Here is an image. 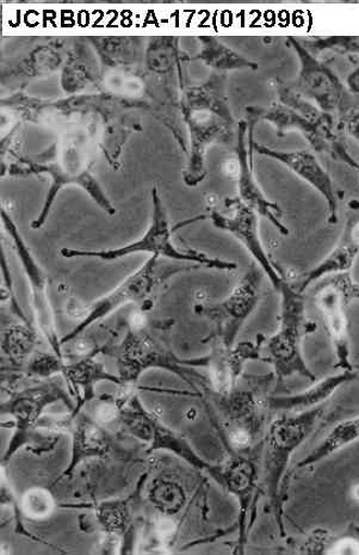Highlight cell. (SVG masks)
Instances as JSON below:
<instances>
[{
  "instance_id": "6da1fadb",
  "label": "cell",
  "mask_w": 359,
  "mask_h": 555,
  "mask_svg": "<svg viewBox=\"0 0 359 555\" xmlns=\"http://www.w3.org/2000/svg\"><path fill=\"white\" fill-rule=\"evenodd\" d=\"M172 319H149L142 311L129 318L126 333L116 345L102 346V353L114 358L124 388H133L151 370L169 372L203 397L209 389L207 376L188 365L172 348Z\"/></svg>"
},
{
  "instance_id": "7a4b0ae2",
  "label": "cell",
  "mask_w": 359,
  "mask_h": 555,
  "mask_svg": "<svg viewBox=\"0 0 359 555\" xmlns=\"http://www.w3.org/2000/svg\"><path fill=\"white\" fill-rule=\"evenodd\" d=\"M182 112L190 134V150L183 181L197 186L207 177L206 155L211 145L231 144L235 121L227 102L226 77L214 74L205 85L189 89L182 99Z\"/></svg>"
},
{
  "instance_id": "3957f363",
  "label": "cell",
  "mask_w": 359,
  "mask_h": 555,
  "mask_svg": "<svg viewBox=\"0 0 359 555\" xmlns=\"http://www.w3.org/2000/svg\"><path fill=\"white\" fill-rule=\"evenodd\" d=\"M8 173L14 177L50 176V191L44 198L39 217L31 221L33 230H40L44 225L57 195L64 188L70 185L86 192L106 215L115 216L116 209L99 181L95 180L89 153L80 140H62L34 158H17L10 164Z\"/></svg>"
},
{
  "instance_id": "277c9868",
  "label": "cell",
  "mask_w": 359,
  "mask_h": 555,
  "mask_svg": "<svg viewBox=\"0 0 359 555\" xmlns=\"http://www.w3.org/2000/svg\"><path fill=\"white\" fill-rule=\"evenodd\" d=\"M281 297L280 325L277 333L266 337L265 358L272 365L274 379L281 385L294 375L316 382L317 376L308 367L304 357V341L313 334L317 325L306 314L304 293L286 279L278 289Z\"/></svg>"
},
{
  "instance_id": "5b68a950",
  "label": "cell",
  "mask_w": 359,
  "mask_h": 555,
  "mask_svg": "<svg viewBox=\"0 0 359 555\" xmlns=\"http://www.w3.org/2000/svg\"><path fill=\"white\" fill-rule=\"evenodd\" d=\"M324 409L284 413L273 420L262 441L265 488L281 534L284 535L282 488L294 453L316 430Z\"/></svg>"
},
{
  "instance_id": "8992f818",
  "label": "cell",
  "mask_w": 359,
  "mask_h": 555,
  "mask_svg": "<svg viewBox=\"0 0 359 555\" xmlns=\"http://www.w3.org/2000/svg\"><path fill=\"white\" fill-rule=\"evenodd\" d=\"M200 267L198 264L177 261L169 262V259L152 256L145 264L119 283L115 289L86 306V309L81 310L79 314L80 322L78 325L60 339V344L63 348L72 344V341L86 334L91 326L103 321L107 315L127 304H138L140 307L149 306L154 294L172 278Z\"/></svg>"
},
{
  "instance_id": "52a82bcc",
  "label": "cell",
  "mask_w": 359,
  "mask_h": 555,
  "mask_svg": "<svg viewBox=\"0 0 359 555\" xmlns=\"http://www.w3.org/2000/svg\"><path fill=\"white\" fill-rule=\"evenodd\" d=\"M117 399L119 409L116 424L118 427L145 444L149 452L171 453L217 481L219 466L207 463L181 435L167 427L157 415L149 411L133 388H127L125 395Z\"/></svg>"
},
{
  "instance_id": "ba28073f",
  "label": "cell",
  "mask_w": 359,
  "mask_h": 555,
  "mask_svg": "<svg viewBox=\"0 0 359 555\" xmlns=\"http://www.w3.org/2000/svg\"><path fill=\"white\" fill-rule=\"evenodd\" d=\"M152 204L153 211L151 227L138 242L130 243L113 250L92 251L62 249L60 255L65 258H95L100 259V261L111 262L129 255L145 253L151 254L152 256L170 259V261L198 264L208 269L231 271L238 268L236 263L222 261V259L219 258H210L205 254L179 250L172 242V231L169 218H167V212L163 205L157 186L152 189Z\"/></svg>"
},
{
  "instance_id": "9c48e42d",
  "label": "cell",
  "mask_w": 359,
  "mask_h": 555,
  "mask_svg": "<svg viewBox=\"0 0 359 555\" xmlns=\"http://www.w3.org/2000/svg\"><path fill=\"white\" fill-rule=\"evenodd\" d=\"M56 403H64L69 412L76 408L75 399L62 382L38 380L26 387L14 388L2 403V415L14 424L12 437L3 455L2 466L27 446L30 435L44 416V411Z\"/></svg>"
},
{
  "instance_id": "30bf717a",
  "label": "cell",
  "mask_w": 359,
  "mask_h": 555,
  "mask_svg": "<svg viewBox=\"0 0 359 555\" xmlns=\"http://www.w3.org/2000/svg\"><path fill=\"white\" fill-rule=\"evenodd\" d=\"M246 385L236 386L233 391L217 395L208 391L202 398L209 406L214 422L221 433L241 428L261 435L269 411V391L274 375L246 376Z\"/></svg>"
},
{
  "instance_id": "8fae6325",
  "label": "cell",
  "mask_w": 359,
  "mask_h": 555,
  "mask_svg": "<svg viewBox=\"0 0 359 555\" xmlns=\"http://www.w3.org/2000/svg\"><path fill=\"white\" fill-rule=\"evenodd\" d=\"M262 274L265 273L260 268L253 266L229 297L219 302H201L195 306V313L207 318L213 324V333L203 340L205 344H218L229 348L235 345L239 334L261 299Z\"/></svg>"
},
{
  "instance_id": "7c38bea8",
  "label": "cell",
  "mask_w": 359,
  "mask_h": 555,
  "mask_svg": "<svg viewBox=\"0 0 359 555\" xmlns=\"http://www.w3.org/2000/svg\"><path fill=\"white\" fill-rule=\"evenodd\" d=\"M289 42L300 64L293 88L330 116L348 111L351 93L338 76L307 50L300 40L290 38Z\"/></svg>"
},
{
  "instance_id": "4fadbf2b",
  "label": "cell",
  "mask_w": 359,
  "mask_h": 555,
  "mask_svg": "<svg viewBox=\"0 0 359 555\" xmlns=\"http://www.w3.org/2000/svg\"><path fill=\"white\" fill-rule=\"evenodd\" d=\"M232 453L226 463L219 466L217 482L231 493L239 505V553H243L247 534L254 522L255 505L259 494L260 467L258 451Z\"/></svg>"
},
{
  "instance_id": "5bb4252c",
  "label": "cell",
  "mask_w": 359,
  "mask_h": 555,
  "mask_svg": "<svg viewBox=\"0 0 359 555\" xmlns=\"http://www.w3.org/2000/svg\"><path fill=\"white\" fill-rule=\"evenodd\" d=\"M2 221L7 233L10 235L12 243H14L20 262L29 283L36 327H38L51 350L55 352L59 358L64 359L63 346L60 344V339L62 338L57 335L54 312L50 295H48V280L46 273L39 263L36 262L14 219L9 216L5 209H2Z\"/></svg>"
},
{
  "instance_id": "9a60e30c",
  "label": "cell",
  "mask_w": 359,
  "mask_h": 555,
  "mask_svg": "<svg viewBox=\"0 0 359 555\" xmlns=\"http://www.w3.org/2000/svg\"><path fill=\"white\" fill-rule=\"evenodd\" d=\"M258 121L255 108L247 109V121L236 125V159H238V193L239 198L258 216L270 221L283 235L290 234L281 220L282 209L278 204L268 199L258 185L254 171L255 125Z\"/></svg>"
},
{
  "instance_id": "2e32d148",
  "label": "cell",
  "mask_w": 359,
  "mask_h": 555,
  "mask_svg": "<svg viewBox=\"0 0 359 555\" xmlns=\"http://www.w3.org/2000/svg\"><path fill=\"white\" fill-rule=\"evenodd\" d=\"M266 336L258 335L256 341H242L233 347L209 344L211 349L207 357L187 360L191 367L207 371L209 391L226 395L233 391L244 376L246 363L253 361L267 362L262 356Z\"/></svg>"
},
{
  "instance_id": "e0dca14e",
  "label": "cell",
  "mask_w": 359,
  "mask_h": 555,
  "mask_svg": "<svg viewBox=\"0 0 359 555\" xmlns=\"http://www.w3.org/2000/svg\"><path fill=\"white\" fill-rule=\"evenodd\" d=\"M226 207L232 210V216H225L218 210H213L210 215L213 225L231 233L235 240L241 242L262 273L267 275L272 287L278 291L286 278L277 264L272 263L260 241L257 212L243 204L239 197L226 199Z\"/></svg>"
},
{
  "instance_id": "ac0fdd59",
  "label": "cell",
  "mask_w": 359,
  "mask_h": 555,
  "mask_svg": "<svg viewBox=\"0 0 359 555\" xmlns=\"http://www.w3.org/2000/svg\"><path fill=\"white\" fill-rule=\"evenodd\" d=\"M316 306L326 330L336 367L341 371H355L351 362L350 319L348 295L336 276L324 283L316 294Z\"/></svg>"
},
{
  "instance_id": "d6986e66",
  "label": "cell",
  "mask_w": 359,
  "mask_h": 555,
  "mask_svg": "<svg viewBox=\"0 0 359 555\" xmlns=\"http://www.w3.org/2000/svg\"><path fill=\"white\" fill-rule=\"evenodd\" d=\"M255 113L258 121L266 120L272 124L277 128L279 137L291 131L300 132L315 151L328 153V155L350 165L351 168L354 167L356 160L334 137L332 126L315 122L300 112L280 102L273 103L265 111L255 108Z\"/></svg>"
},
{
  "instance_id": "ffe728a7",
  "label": "cell",
  "mask_w": 359,
  "mask_h": 555,
  "mask_svg": "<svg viewBox=\"0 0 359 555\" xmlns=\"http://www.w3.org/2000/svg\"><path fill=\"white\" fill-rule=\"evenodd\" d=\"M255 150L262 157L277 160L294 172L298 179L312 186L326 201L329 222L338 221V196L329 172L322 167L313 152L279 151L255 143Z\"/></svg>"
},
{
  "instance_id": "44dd1931",
  "label": "cell",
  "mask_w": 359,
  "mask_h": 555,
  "mask_svg": "<svg viewBox=\"0 0 359 555\" xmlns=\"http://www.w3.org/2000/svg\"><path fill=\"white\" fill-rule=\"evenodd\" d=\"M68 435L72 439L69 463L62 475L54 481L64 480L76 474L77 468L89 460L104 459L115 450V442L104 425L100 424L86 412H69Z\"/></svg>"
},
{
  "instance_id": "7402d4cb",
  "label": "cell",
  "mask_w": 359,
  "mask_h": 555,
  "mask_svg": "<svg viewBox=\"0 0 359 555\" xmlns=\"http://www.w3.org/2000/svg\"><path fill=\"white\" fill-rule=\"evenodd\" d=\"M102 353L101 348H93L82 353L81 358L75 362L67 363L64 361L62 372L64 382L68 387V391L74 397L76 408L72 412H80L95 397V387L101 383H112L124 387L118 375L107 372L104 364L98 360Z\"/></svg>"
},
{
  "instance_id": "603a6c76",
  "label": "cell",
  "mask_w": 359,
  "mask_h": 555,
  "mask_svg": "<svg viewBox=\"0 0 359 555\" xmlns=\"http://www.w3.org/2000/svg\"><path fill=\"white\" fill-rule=\"evenodd\" d=\"M359 257V217L346 222L341 238L333 250L313 269L307 271L295 283V287L305 293L317 281L329 275L349 273Z\"/></svg>"
},
{
  "instance_id": "cb8c5ba5",
  "label": "cell",
  "mask_w": 359,
  "mask_h": 555,
  "mask_svg": "<svg viewBox=\"0 0 359 555\" xmlns=\"http://www.w3.org/2000/svg\"><path fill=\"white\" fill-rule=\"evenodd\" d=\"M39 336L29 322L8 319L2 327V373L23 377L29 361L40 351Z\"/></svg>"
},
{
  "instance_id": "d4e9b609",
  "label": "cell",
  "mask_w": 359,
  "mask_h": 555,
  "mask_svg": "<svg viewBox=\"0 0 359 555\" xmlns=\"http://www.w3.org/2000/svg\"><path fill=\"white\" fill-rule=\"evenodd\" d=\"M359 380V371H342V373L329 375L312 387L289 396H270L268 405L270 411L284 413L302 412L319 408L324 404L339 388Z\"/></svg>"
},
{
  "instance_id": "484cf974",
  "label": "cell",
  "mask_w": 359,
  "mask_h": 555,
  "mask_svg": "<svg viewBox=\"0 0 359 555\" xmlns=\"http://www.w3.org/2000/svg\"><path fill=\"white\" fill-rule=\"evenodd\" d=\"M148 475L140 479L136 491L126 499L104 501L92 506L95 522H98L103 537L116 538L125 541L134 527L133 518L137 502L140 499Z\"/></svg>"
},
{
  "instance_id": "4316f807",
  "label": "cell",
  "mask_w": 359,
  "mask_h": 555,
  "mask_svg": "<svg viewBox=\"0 0 359 555\" xmlns=\"http://www.w3.org/2000/svg\"><path fill=\"white\" fill-rule=\"evenodd\" d=\"M359 441V415L345 420L336 425L316 448L300 463L297 469H305L324 462L325 459L341 452L344 448Z\"/></svg>"
},
{
  "instance_id": "83f0119b",
  "label": "cell",
  "mask_w": 359,
  "mask_h": 555,
  "mask_svg": "<svg viewBox=\"0 0 359 555\" xmlns=\"http://www.w3.org/2000/svg\"><path fill=\"white\" fill-rule=\"evenodd\" d=\"M188 491L177 478L162 476L155 478L148 492V501L158 515L175 517L188 504Z\"/></svg>"
},
{
  "instance_id": "f1b7e54d",
  "label": "cell",
  "mask_w": 359,
  "mask_h": 555,
  "mask_svg": "<svg viewBox=\"0 0 359 555\" xmlns=\"http://www.w3.org/2000/svg\"><path fill=\"white\" fill-rule=\"evenodd\" d=\"M202 49L196 55L206 66L213 68L215 74L225 75L234 69H258V64L230 49L217 38L200 37Z\"/></svg>"
},
{
  "instance_id": "f546056e",
  "label": "cell",
  "mask_w": 359,
  "mask_h": 555,
  "mask_svg": "<svg viewBox=\"0 0 359 555\" xmlns=\"http://www.w3.org/2000/svg\"><path fill=\"white\" fill-rule=\"evenodd\" d=\"M21 511L31 521H44L56 511L53 493L44 488H31L22 495Z\"/></svg>"
},
{
  "instance_id": "4dcf8cb0",
  "label": "cell",
  "mask_w": 359,
  "mask_h": 555,
  "mask_svg": "<svg viewBox=\"0 0 359 555\" xmlns=\"http://www.w3.org/2000/svg\"><path fill=\"white\" fill-rule=\"evenodd\" d=\"M65 359L59 358L52 350L50 352L39 351L26 365L23 377L26 379L46 380L62 372Z\"/></svg>"
},
{
  "instance_id": "1f68e13d",
  "label": "cell",
  "mask_w": 359,
  "mask_h": 555,
  "mask_svg": "<svg viewBox=\"0 0 359 555\" xmlns=\"http://www.w3.org/2000/svg\"><path fill=\"white\" fill-rule=\"evenodd\" d=\"M2 278H3V288H2L3 302L7 300L9 309L11 310L12 314H14V317L20 318L21 321H23V322H29L28 318L26 317V314L23 313V311L18 305L16 294H15V288H14V280H12L4 251H2Z\"/></svg>"
},
{
  "instance_id": "d6a6232c",
  "label": "cell",
  "mask_w": 359,
  "mask_h": 555,
  "mask_svg": "<svg viewBox=\"0 0 359 555\" xmlns=\"http://www.w3.org/2000/svg\"><path fill=\"white\" fill-rule=\"evenodd\" d=\"M325 553L336 555H358L359 534L350 533L337 539H331V541L328 542Z\"/></svg>"
},
{
  "instance_id": "836d02e7",
  "label": "cell",
  "mask_w": 359,
  "mask_h": 555,
  "mask_svg": "<svg viewBox=\"0 0 359 555\" xmlns=\"http://www.w3.org/2000/svg\"><path fill=\"white\" fill-rule=\"evenodd\" d=\"M154 535L161 543H170L177 533L174 517L158 515L153 524Z\"/></svg>"
},
{
  "instance_id": "e575fe53",
  "label": "cell",
  "mask_w": 359,
  "mask_h": 555,
  "mask_svg": "<svg viewBox=\"0 0 359 555\" xmlns=\"http://www.w3.org/2000/svg\"><path fill=\"white\" fill-rule=\"evenodd\" d=\"M346 499L354 505L359 506V478L354 479L346 488Z\"/></svg>"
},
{
  "instance_id": "d590c367",
  "label": "cell",
  "mask_w": 359,
  "mask_h": 555,
  "mask_svg": "<svg viewBox=\"0 0 359 555\" xmlns=\"http://www.w3.org/2000/svg\"><path fill=\"white\" fill-rule=\"evenodd\" d=\"M348 90L350 93L359 96V66L354 70L351 75L348 77Z\"/></svg>"
},
{
  "instance_id": "8d00e7d4",
  "label": "cell",
  "mask_w": 359,
  "mask_h": 555,
  "mask_svg": "<svg viewBox=\"0 0 359 555\" xmlns=\"http://www.w3.org/2000/svg\"><path fill=\"white\" fill-rule=\"evenodd\" d=\"M349 132L359 143V113L354 115V119L349 124Z\"/></svg>"
},
{
  "instance_id": "74e56055",
  "label": "cell",
  "mask_w": 359,
  "mask_h": 555,
  "mask_svg": "<svg viewBox=\"0 0 359 555\" xmlns=\"http://www.w3.org/2000/svg\"><path fill=\"white\" fill-rule=\"evenodd\" d=\"M357 170L359 171V165H358V169Z\"/></svg>"
},
{
  "instance_id": "f35d334b",
  "label": "cell",
  "mask_w": 359,
  "mask_h": 555,
  "mask_svg": "<svg viewBox=\"0 0 359 555\" xmlns=\"http://www.w3.org/2000/svg\"><path fill=\"white\" fill-rule=\"evenodd\" d=\"M359 371V370H358Z\"/></svg>"
}]
</instances>
